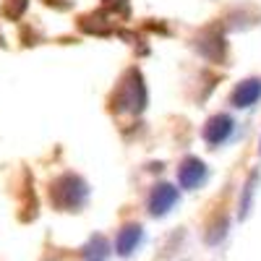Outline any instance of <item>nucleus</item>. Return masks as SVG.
<instances>
[{
    "mask_svg": "<svg viewBox=\"0 0 261 261\" xmlns=\"http://www.w3.org/2000/svg\"><path fill=\"white\" fill-rule=\"evenodd\" d=\"M53 201L60 209H79L86 201V186L73 175H63L53 186Z\"/></svg>",
    "mask_w": 261,
    "mask_h": 261,
    "instance_id": "1",
    "label": "nucleus"
},
{
    "mask_svg": "<svg viewBox=\"0 0 261 261\" xmlns=\"http://www.w3.org/2000/svg\"><path fill=\"white\" fill-rule=\"evenodd\" d=\"M178 204V191L172 188V186H157L154 191H151V199H149V209H151V214L154 217H162V214H167L172 206Z\"/></svg>",
    "mask_w": 261,
    "mask_h": 261,
    "instance_id": "2",
    "label": "nucleus"
},
{
    "mask_svg": "<svg viewBox=\"0 0 261 261\" xmlns=\"http://www.w3.org/2000/svg\"><path fill=\"white\" fill-rule=\"evenodd\" d=\"M204 178H206V167H204V162H199L196 157H188V160L180 165V170H178V180H180L183 188L201 186Z\"/></svg>",
    "mask_w": 261,
    "mask_h": 261,
    "instance_id": "3",
    "label": "nucleus"
},
{
    "mask_svg": "<svg viewBox=\"0 0 261 261\" xmlns=\"http://www.w3.org/2000/svg\"><path fill=\"white\" fill-rule=\"evenodd\" d=\"M141 238H144V232H141V227H139V225H125V227L118 232L115 251H118L120 256H130V253H134V251L139 248Z\"/></svg>",
    "mask_w": 261,
    "mask_h": 261,
    "instance_id": "4",
    "label": "nucleus"
},
{
    "mask_svg": "<svg viewBox=\"0 0 261 261\" xmlns=\"http://www.w3.org/2000/svg\"><path fill=\"white\" fill-rule=\"evenodd\" d=\"M232 134V120L227 118V115H217V118H212L209 123H206V128H204V139L209 141V144H222L227 136Z\"/></svg>",
    "mask_w": 261,
    "mask_h": 261,
    "instance_id": "5",
    "label": "nucleus"
},
{
    "mask_svg": "<svg viewBox=\"0 0 261 261\" xmlns=\"http://www.w3.org/2000/svg\"><path fill=\"white\" fill-rule=\"evenodd\" d=\"M261 97V81H243L232 92V105L235 107H251Z\"/></svg>",
    "mask_w": 261,
    "mask_h": 261,
    "instance_id": "6",
    "label": "nucleus"
},
{
    "mask_svg": "<svg viewBox=\"0 0 261 261\" xmlns=\"http://www.w3.org/2000/svg\"><path fill=\"white\" fill-rule=\"evenodd\" d=\"M253 186H256V175L251 178V183L246 186V201H243V214L248 212V206H251V196H253Z\"/></svg>",
    "mask_w": 261,
    "mask_h": 261,
    "instance_id": "7",
    "label": "nucleus"
}]
</instances>
